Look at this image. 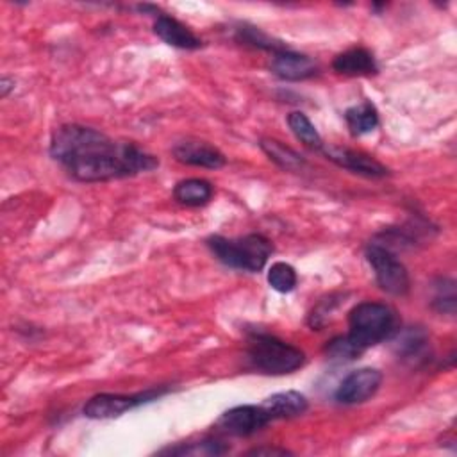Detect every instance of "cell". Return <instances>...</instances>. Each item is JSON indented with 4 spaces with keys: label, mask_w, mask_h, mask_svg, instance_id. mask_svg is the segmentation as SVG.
<instances>
[{
    "label": "cell",
    "mask_w": 457,
    "mask_h": 457,
    "mask_svg": "<svg viewBox=\"0 0 457 457\" xmlns=\"http://www.w3.org/2000/svg\"><path fill=\"white\" fill-rule=\"evenodd\" d=\"M48 152L77 182L125 179L159 166V159L136 143L112 139L93 127L79 123L57 127Z\"/></svg>",
    "instance_id": "6da1fadb"
},
{
    "label": "cell",
    "mask_w": 457,
    "mask_h": 457,
    "mask_svg": "<svg viewBox=\"0 0 457 457\" xmlns=\"http://www.w3.org/2000/svg\"><path fill=\"white\" fill-rule=\"evenodd\" d=\"M398 328V316L389 305L361 302L348 312V332L345 337L359 353H364L370 346L391 339Z\"/></svg>",
    "instance_id": "7a4b0ae2"
},
{
    "label": "cell",
    "mask_w": 457,
    "mask_h": 457,
    "mask_svg": "<svg viewBox=\"0 0 457 457\" xmlns=\"http://www.w3.org/2000/svg\"><path fill=\"white\" fill-rule=\"evenodd\" d=\"M207 246L221 264L252 273L261 271L273 252L271 241L262 234H246L241 237L211 236Z\"/></svg>",
    "instance_id": "3957f363"
},
{
    "label": "cell",
    "mask_w": 457,
    "mask_h": 457,
    "mask_svg": "<svg viewBox=\"0 0 457 457\" xmlns=\"http://www.w3.org/2000/svg\"><path fill=\"white\" fill-rule=\"evenodd\" d=\"M246 355L253 368L268 375L293 373L305 362V353L298 346L261 330L248 334Z\"/></svg>",
    "instance_id": "277c9868"
},
{
    "label": "cell",
    "mask_w": 457,
    "mask_h": 457,
    "mask_svg": "<svg viewBox=\"0 0 457 457\" xmlns=\"http://www.w3.org/2000/svg\"><path fill=\"white\" fill-rule=\"evenodd\" d=\"M366 259L373 268L375 280L382 291L395 296H403L409 293V271L389 246L380 243H370L366 246Z\"/></svg>",
    "instance_id": "5b68a950"
},
{
    "label": "cell",
    "mask_w": 457,
    "mask_h": 457,
    "mask_svg": "<svg viewBox=\"0 0 457 457\" xmlns=\"http://www.w3.org/2000/svg\"><path fill=\"white\" fill-rule=\"evenodd\" d=\"M168 389H146L136 395H112V393H100L91 396L82 412L86 418L91 420H109V418H116L121 416L123 412L143 405L146 402H152L155 398H159L161 395H164Z\"/></svg>",
    "instance_id": "8992f818"
},
{
    "label": "cell",
    "mask_w": 457,
    "mask_h": 457,
    "mask_svg": "<svg viewBox=\"0 0 457 457\" xmlns=\"http://www.w3.org/2000/svg\"><path fill=\"white\" fill-rule=\"evenodd\" d=\"M271 420L262 405H237L225 411L218 420V428L223 434L246 437L264 428Z\"/></svg>",
    "instance_id": "52a82bcc"
},
{
    "label": "cell",
    "mask_w": 457,
    "mask_h": 457,
    "mask_svg": "<svg viewBox=\"0 0 457 457\" xmlns=\"http://www.w3.org/2000/svg\"><path fill=\"white\" fill-rule=\"evenodd\" d=\"M382 384V373L375 368H359L350 371L337 386L334 398L343 405H357L370 400Z\"/></svg>",
    "instance_id": "ba28073f"
},
{
    "label": "cell",
    "mask_w": 457,
    "mask_h": 457,
    "mask_svg": "<svg viewBox=\"0 0 457 457\" xmlns=\"http://www.w3.org/2000/svg\"><path fill=\"white\" fill-rule=\"evenodd\" d=\"M320 152L328 161L337 164L339 168L350 170L353 173H359V175H364L370 179H380V177L389 175V170L366 152L346 148V146H337V145H323Z\"/></svg>",
    "instance_id": "9c48e42d"
},
{
    "label": "cell",
    "mask_w": 457,
    "mask_h": 457,
    "mask_svg": "<svg viewBox=\"0 0 457 457\" xmlns=\"http://www.w3.org/2000/svg\"><path fill=\"white\" fill-rule=\"evenodd\" d=\"M171 154L175 161L187 164V166H198V168H209L218 170L227 164L225 155L211 143L200 141V139H184L173 145Z\"/></svg>",
    "instance_id": "30bf717a"
},
{
    "label": "cell",
    "mask_w": 457,
    "mask_h": 457,
    "mask_svg": "<svg viewBox=\"0 0 457 457\" xmlns=\"http://www.w3.org/2000/svg\"><path fill=\"white\" fill-rule=\"evenodd\" d=\"M270 70L278 79L295 82V80H305V79H311V77L318 75L320 66L309 55L286 48L282 52L273 54V59L270 62Z\"/></svg>",
    "instance_id": "8fae6325"
},
{
    "label": "cell",
    "mask_w": 457,
    "mask_h": 457,
    "mask_svg": "<svg viewBox=\"0 0 457 457\" xmlns=\"http://www.w3.org/2000/svg\"><path fill=\"white\" fill-rule=\"evenodd\" d=\"M154 32L166 45L180 50H198L204 43L202 39L182 21L170 14H157L154 21Z\"/></svg>",
    "instance_id": "7c38bea8"
},
{
    "label": "cell",
    "mask_w": 457,
    "mask_h": 457,
    "mask_svg": "<svg viewBox=\"0 0 457 457\" xmlns=\"http://www.w3.org/2000/svg\"><path fill=\"white\" fill-rule=\"evenodd\" d=\"M332 68L337 73L350 75V77L373 75L378 71L373 54L362 46H353V48H348V50L337 54L332 61Z\"/></svg>",
    "instance_id": "4fadbf2b"
},
{
    "label": "cell",
    "mask_w": 457,
    "mask_h": 457,
    "mask_svg": "<svg viewBox=\"0 0 457 457\" xmlns=\"http://www.w3.org/2000/svg\"><path fill=\"white\" fill-rule=\"evenodd\" d=\"M261 405L268 411L271 420H289L303 414L309 403L298 391H280L268 396Z\"/></svg>",
    "instance_id": "5bb4252c"
},
{
    "label": "cell",
    "mask_w": 457,
    "mask_h": 457,
    "mask_svg": "<svg viewBox=\"0 0 457 457\" xmlns=\"http://www.w3.org/2000/svg\"><path fill=\"white\" fill-rule=\"evenodd\" d=\"M396 339H395V350L398 357L409 362H418L425 359L428 352V336L423 328L420 327H409L403 332L396 330Z\"/></svg>",
    "instance_id": "9a60e30c"
},
{
    "label": "cell",
    "mask_w": 457,
    "mask_h": 457,
    "mask_svg": "<svg viewBox=\"0 0 457 457\" xmlns=\"http://www.w3.org/2000/svg\"><path fill=\"white\" fill-rule=\"evenodd\" d=\"M212 184L205 179H184L173 187V198L187 207L205 205L212 198Z\"/></svg>",
    "instance_id": "2e32d148"
},
{
    "label": "cell",
    "mask_w": 457,
    "mask_h": 457,
    "mask_svg": "<svg viewBox=\"0 0 457 457\" xmlns=\"http://www.w3.org/2000/svg\"><path fill=\"white\" fill-rule=\"evenodd\" d=\"M261 150L270 157V161H273L278 168L286 170V171H300L305 166V159L303 155H300L296 150H293L291 146H286L282 141L273 139V137H262L259 141Z\"/></svg>",
    "instance_id": "e0dca14e"
},
{
    "label": "cell",
    "mask_w": 457,
    "mask_h": 457,
    "mask_svg": "<svg viewBox=\"0 0 457 457\" xmlns=\"http://www.w3.org/2000/svg\"><path fill=\"white\" fill-rule=\"evenodd\" d=\"M345 120L353 136L371 132L378 125V112L371 102H362L345 111Z\"/></svg>",
    "instance_id": "ac0fdd59"
},
{
    "label": "cell",
    "mask_w": 457,
    "mask_h": 457,
    "mask_svg": "<svg viewBox=\"0 0 457 457\" xmlns=\"http://www.w3.org/2000/svg\"><path fill=\"white\" fill-rule=\"evenodd\" d=\"M236 41H239L241 45L259 48V50H268L271 54H277V52H282L287 48L282 41H277L271 36H268L266 32H262L261 29L246 25V23H243L236 29Z\"/></svg>",
    "instance_id": "d6986e66"
},
{
    "label": "cell",
    "mask_w": 457,
    "mask_h": 457,
    "mask_svg": "<svg viewBox=\"0 0 457 457\" xmlns=\"http://www.w3.org/2000/svg\"><path fill=\"white\" fill-rule=\"evenodd\" d=\"M287 125H289L291 132L295 134V137L300 139L305 146H309L312 150H321V146L325 145L320 132L312 125V121L302 111L289 112L287 114Z\"/></svg>",
    "instance_id": "ffe728a7"
},
{
    "label": "cell",
    "mask_w": 457,
    "mask_h": 457,
    "mask_svg": "<svg viewBox=\"0 0 457 457\" xmlns=\"http://www.w3.org/2000/svg\"><path fill=\"white\" fill-rule=\"evenodd\" d=\"M228 452V446L218 439H202L189 445H177L161 450L164 455H223Z\"/></svg>",
    "instance_id": "44dd1931"
},
{
    "label": "cell",
    "mask_w": 457,
    "mask_h": 457,
    "mask_svg": "<svg viewBox=\"0 0 457 457\" xmlns=\"http://www.w3.org/2000/svg\"><path fill=\"white\" fill-rule=\"evenodd\" d=\"M296 280H298L296 271H295V268H293L291 264H287V262H282V261L273 262V264L270 266V270H268V284H270L275 291H278V293H289V291H293L295 286H296Z\"/></svg>",
    "instance_id": "7402d4cb"
},
{
    "label": "cell",
    "mask_w": 457,
    "mask_h": 457,
    "mask_svg": "<svg viewBox=\"0 0 457 457\" xmlns=\"http://www.w3.org/2000/svg\"><path fill=\"white\" fill-rule=\"evenodd\" d=\"M434 296H432V307L437 312L443 314H453L455 312V282L452 278H437L434 284Z\"/></svg>",
    "instance_id": "603a6c76"
},
{
    "label": "cell",
    "mask_w": 457,
    "mask_h": 457,
    "mask_svg": "<svg viewBox=\"0 0 457 457\" xmlns=\"http://www.w3.org/2000/svg\"><path fill=\"white\" fill-rule=\"evenodd\" d=\"M334 298H336V296L330 295V296L323 298V300L312 309V312H311V316H309V325H311L312 328H320V327L327 321V316H330L332 309L337 305V300H334Z\"/></svg>",
    "instance_id": "cb8c5ba5"
},
{
    "label": "cell",
    "mask_w": 457,
    "mask_h": 457,
    "mask_svg": "<svg viewBox=\"0 0 457 457\" xmlns=\"http://www.w3.org/2000/svg\"><path fill=\"white\" fill-rule=\"evenodd\" d=\"M291 452H287L286 448H253L250 452H246V455H287Z\"/></svg>",
    "instance_id": "d4e9b609"
},
{
    "label": "cell",
    "mask_w": 457,
    "mask_h": 457,
    "mask_svg": "<svg viewBox=\"0 0 457 457\" xmlns=\"http://www.w3.org/2000/svg\"><path fill=\"white\" fill-rule=\"evenodd\" d=\"M11 89H14V80L9 79V77H2V80H0V95L5 98Z\"/></svg>",
    "instance_id": "484cf974"
}]
</instances>
